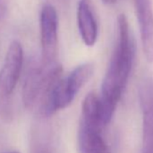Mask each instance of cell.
<instances>
[{"mask_svg": "<svg viewBox=\"0 0 153 153\" xmlns=\"http://www.w3.org/2000/svg\"><path fill=\"white\" fill-rule=\"evenodd\" d=\"M117 42L101 87L99 97L102 118L106 126L112 120L130 76L135 47L128 20L123 14L117 17Z\"/></svg>", "mask_w": 153, "mask_h": 153, "instance_id": "obj_1", "label": "cell"}, {"mask_svg": "<svg viewBox=\"0 0 153 153\" xmlns=\"http://www.w3.org/2000/svg\"><path fill=\"white\" fill-rule=\"evenodd\" d=\"M62 68L54 62L51 64L31 65L23 85V102L26 108L39 105V110L46 102L53 88L61 79Z\"/></svg>", "mask_w": 153, "mask_h": 153, "instance_id": "obj_2", "label": "cell"}, {"mask_svg": "<svg viewBox=\"0 0 153 153\" xmlns=\"http://www.w3.org/2000/svg\"><path fill=\"white\" fill-rule=\"evenodd\" d=\"M93 74L94 65L91 63H83L75 68L67 78L58 81L40 112L45 116H50L67 108L89 81Z\"/></svg>", "mask_w": 153, "mask_h": 153, "instance_id": "obj_3", "label": "cell"}, {"mask_svg": "<svg viewBox=\"0 0 153 153\" xmlns=\"http://www.w3.org/2000/svg\"><path fill=\"white\" fill-rule=\"evenodd\" d=\"M24 51L18 41L10 43L0 70V113L8 116L10 98L21 76Z\"/></svg>", "mask_w": 153, "mask_h": 153, "instance_id": "obj_4", "label": "cell"}, {"mask_svg": "<svg viewBox=\"0 0 153 153\" xmlns=\"http://www.w3.org/2000/svg\"><path fill=\"white\" fill-rule=\"evenodd\" d=\"M58 14L51 5H45L40 15L42 53L44 64L55 62L58 54Z\"/></svg>", "mask_w": 153, "mask_h": 153, "instance_id": "obj_5", "label": "cell"}, {"mask_svg": "<svg viewBox=\"0 0 153 153\" xmlns=\"http://www.w3.org/2000/svg\"><path fill=\"white\" fill-rule=\"evenodd\" d=\"M143 52L149 62L153 61V10L150 0H135Z\"/></svg>", "mask_w": 153, "mask_h": 153, "instance_id": "obj_6", "label": "cell"}, {"mask_svg": "<svg viewBox=\"0 0 153 153\" xmlns=\"http://www.w3.org/2000/svg\"><path fill=\"white\" fill-rule=\"evenodd\" d=\"M76 20L82 41L87 46H94L97 40L98 26L90 0H79Z\"/></svg>", "mask_w": 153, "mask_h": 153, "instance_id": "obj_7", "label": "cell"}, {"mask_svg": "<svg viewBox=\"0 0 153 153\" xmlns=\"http://www.w3.org/2000/svg\"><path fill=\"white\" fill-rule=\"evenodd\" d=\"M78 145L79 153H110L102 129L79 123Z\"/></svg>", "mask_w": 153, "mask_h": 153, "instance_id": "obj_8", "label": "cell"}, {"mask_svg": "<svg viewBox=\"0 0 153 153\" xmlns=\"http://www.w3.org/2000/svg\"><path fill=\"white\" fill-rule=\"evenodd\" d=\"M8 7L7 0H0V21H1L7 14Z\"/></svg>", "mask_w": 153, "mask_h": 153, "instance_id": "obj_9", "label": "cell"}, {"mask_svg": "<svg viewBox=\"0 0 153 153\" xmlns=\"http://www.w3.org/2000/svg\"><path fill=\"white\" fill-rule=\"evenodd\" d=\"M36 153H52V152H51V150L50 149H48V148L44 147V148H41V149H38V151H37Z\"/></svg>", "mask_w": 153, "mask_h": 153, "instance_id": "obj_10", "label": "cell"}, {"mask_svg": "<svg viewBox=\"0 0 153 153\" xmlns=\"http://www.w3.org/2000/svg\"><path fill=\"white\" fill-rule=\"evenodd\" d=\"M117 0H103V2L107 5H114Z\"/></svg>", "mask_w": 153, "mask_h": 153, "instance_id": "obj_11", "label": "cell"}, {"mask_svg": "<svg viewBox=\"0 0 153 153\" xmlns=\"http://www.w3.org/2000/svg\"><path fill=\"white\" fill-rule=\"evenodd\" d=\"M5 153H20V152H18V151H16V150H14V151H7V152H5Z\"/></svg>", "mask_w": 153, "mask_h": 153, "instance_id": "obj_12", "label": "cell"}]
</instances>
